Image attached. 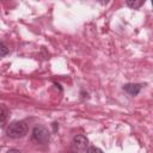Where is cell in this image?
<instances>
[{"instance_id":"cell-1","label":"cell","mask_w":153,"mask_h":153,"mask_svg":"<svg viewBox=\"0 0 153 153\" xmlns=\"http://www.w3.org/2000/svg\"><path fill=\"white\" fill-rule=\"evenodd\" d=\"M7 136L12 139H19L27 134V124L24 121H13L7 127Z\"/></svg>"},{"instance_id":"cell-2","label":"cell","mask_w":153,"mask_h":153,"mask_svg":"<svg viewBox=\"0 0 153 153\" xmlns=\"http://www.w3.org/2000/svg\"><path fill=\"white\" fill-rule=\"evenodd\" d=\"M31 139H32V141H35L39 145H45L50 140V133L44 126H36L32 129Z\"/></svg>"},{"instance_id":"cell-3","label":"cell","mask_w":153,"mask_h":153,"mask_svg":"<svg viewBox=\"0 0 153 153\" xmlns=\"http://www.w3.org/2000/svg\"><path fill=\"white\" fill-rule=\"evenodd\" d=\"M73 145L75 146L76 149L82 151V149H85V148L87 147L88 140H87V137L84 136V135H76V136H74V139H73Z\"/></svg>"},{"instance_id":"cell-4","label":"cell","mask_w":153,"mask_h":153,"mask_svg":"<svg viewBox=\"0 0 153 153\" xmlns=\"http://www.w3.org/2000/svg\"><path fill=\"white\" fill-rule=\"evenodd\" d=\"M141 87H142V85L141 84H126L124 86H123V90L127 92V93H129L130 96H136V94H139V92L141 91Z\"/></svg>"},{"instance_id":"cell-5","label":"cell","mask_w":153,"mask_h":153,"mask_svg":"<svg viewBox=\"0 0 153 153\" xmlns=\"http://www.w3.org/2000/svg\"><path fill=\"white\" fill-rule=\"evenodd\" d=\"M143 5V1L142 0H140V1H131V0H128L127 1V6H129L130 8H134V10H136V8H139V7H141Z\"/></svg>"},{"instance_id":"cell-6","label":"cell","mask_w":153,"mask_h":153,"mask_svg":"<svg viewBox=\"0 0 153 153\" xmlns=\"http://www.w3.org/2000/svg\"><path fill=\"white\" fill-rule=\"evenodd\" d=\"M0 116H1V127H5V123H6V116H7V112H6L5 106H1Z\"/></svg>"},{"instance_id":"cell-7","label":"cell","mask_w":153,"mask_h":153,"mask_svg":"<svg viewBox=\"0 0 153 153\" xmlns=\"http://www.w3.org/2000/svg\"><path fill=\"white\" fill-rule=\"evenodd\" d=\"M1 57H5L6 56V54L8 53V49H7V47H6V44L4 43V42H1Z\"/></svg>"},{"instance_id":"cell-8","label":"cell","mask_w":153,"mask_h":153,"mask_svg":"<svg viewBox=\"0 0 153 153\" xmlns=\"http://www.w3.org/2000/svg\"><path fill=\"white\" fill-rule=\"evenodd\" d=\"M87 153H103V151L100 148L96 147V146H92V147H90L87 149Z\"/></svg>"},{"instance_id":"cell-9","label":"cell","mask_w":153,"mask_h":153,"mask_svg":"<svg viewBox=\"0 0 153 153\" xmlns=\"http://www.w3.org/2000/svg\"><path fill=\"white\" fill-rule=\"evenodd\" d=\"M6 153H22L19 149H16V148H11V149H8Z\"/></svg>"},{"instance_id":"cell-10","label":"cell","mask_w":153,"mask_h":153,"mask_svg":"<svg viewBox=\"0 0 153 153\" xmlns=\"http://www.w3.org/2000/svg\"><path fill=\"white\" fill-rule=\"evenodd\" d=\"M152 5H153V1H152Z\"/></svg>"}]
</instances>
